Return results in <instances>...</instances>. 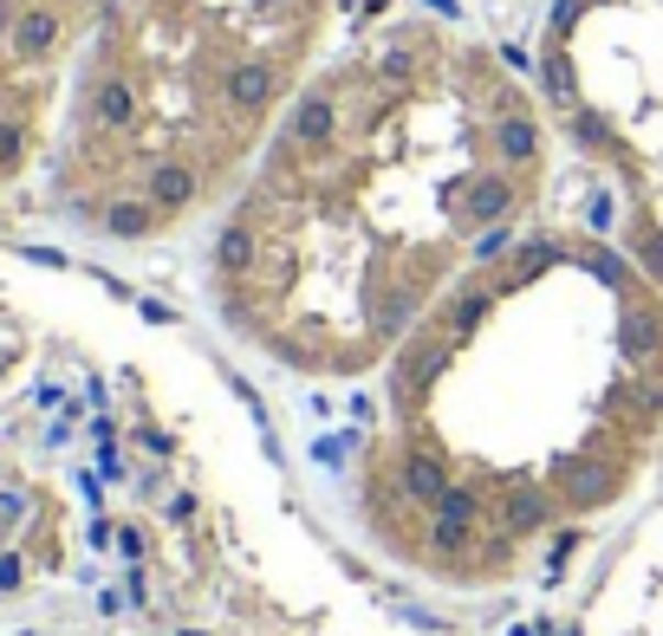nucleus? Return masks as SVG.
Returning a JSON list of instances; mask_svg holds the SVG:
<instances>
[{"label": "nucleus", "mask_w": 663, "mask_h": 636, "mask_svg": "<svg viewBox=\"0 0 663 636\" xmlns=\"http://www.w3.org/2000/svg\"><path fill=\"white\" fill-rule=\"evenodd\" d=\"M13 325H0V377ZM221 591L176 566L144 520H78L66 494L0 435V636H247V617H216Z\"/></svg>", "instance_id": "7ed1b4c3"}, {"label": "nucleus", "mask_w": 663, "mask_h": 636, "mask_svg": "<svg viewBox=\"0 0 663 636\" xmlns=\"http://www.w3.org/2000/svg\"><path fill=\"white\" fill-rule=\"evenodd\" d=\"M104 0H0V189L53 163Z\"/></svg>", "instance_id": "39448f33"}, {"label": "nucleus", "mask_w": 663, "mask_h": 636, "mask_svg": "<svg viewBox=\"0 0 663 636\" xmlns=\"http://www.w3.org/2000/svg\"><path fill=\"white\" fill-rule=\"evenodd\" d=\"M560 137L618 189V241L663 286V0H560L540 53Z\"/></svg>", "instance_id": "20e7f679"}, {"label": "nucleus", "mask_w": 663, "mask_h": 636, "mask_svg": "<svg viewBox=\"0 0 663 636\" xmlns=\"http://www.w3.org/2000/svg\"><path fill=\"white\" fill-rule=\"evenodd\" d=\"M546 118L482 46L397 26L299 85L216 241L234 338L299 377L390 364L546 196Z\"/></svg>", "instance_id": "f03ea898"}, {"label": "nucleus", "mask_w": 663, "mask_h": 636, "mask_svg": "<svg viewBox=\"0 0 663 636\" xmlns=\"http://www.w3.org/2000/svg\"><path fill=\"white\" fill-rule=\"evenodd\" d=\"M358 461L365 539L423 584L501 591L618 513L663 455V286L625 241L527 227L390 357Z\"/></svg>", "instance_id": "f257e3e1"}]
</instances>
